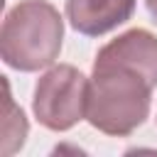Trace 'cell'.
<instances>
[{"instance_id": "1", "label": "cell", "mask_w": 157, "mask_h": 157, "mask_svg": "<svg viewBox=\"0 0 157 157\" xmlns=\"http://www.w3.org/2000/svg\"><path fill=\"white\" fill-rule=\"evenodd\" d=\"M157 86V37L147 29H128L108 42L88 81V123L115 137L137 130L150 115Z\"/></svg>"}, {"instance_id": "2", "label": "cell", "mask_w": 157, "mask_h": 157, "mask_svg": "<svg viewBox=\"0 0 157 157\" xmlns=\"http://www.w3.org/2000/svg\"><path fill=\"white\" fill-rule=\"evenodd\" d=\"M64 20L59 10L47 0L17 2L0 29V56L10 69L39 71L61 52Z\"/></svg>"}, {"instance_id": "3", "label": "cell", "mask_w": 157, "mask_h": 157, "mask_svg": "<svg viewBox=\"0 0 157 157\" xmlns=\"http://www.w3.org/2000/svg\"><path fill=\"white\" fill-rule=\"evenodd\" d=\"M86 108H88V78L76 66L59 64L39 76L34 86L32 110L44 128L64 132L86 118Z\"/></svg>"}, {"instance_id": "4", "label": "cell", "mask_w": 157, "mask_h": 157, "mask_svg": "<svg viewBox=\"0 0 157 157\" xmlns=\"http://www.w3.org/2000/svg\"><path fill=\"white\" fill-rule=\"evenodd\" d=\"M135 12V0H66L71 27L86 37H101L128 22Z\"/></svg>"}, {"instance_id": "5", "label": "cell", "mask_w": 157, "mask_h": 157, "mask_svg": "<svg viewBox=\"0 0 157 157\" xmlns=\"http://www.w3.org/2000/svg\"><path fill=\"white\" fill-rule=\"evenodd\" d=\"M5 86H7V81H5ZM5 105H7V118H5V125H2V135H5L2 152L12 155L17 147H22V142L27 137V120H25L22 108L15 105V101L10 96V86H7V101H5Z\"/></svg>"}, {"instance_id": "6", "label": "cell", "mask_w": 157, "mask_h": 157, "mask_svg": "<svg viewBox=\"0 0 157 157\" xmlns=\"http://www.w3.org/2000/svg\"><path fill=\"white\" fill-rule=\"evenodd\" d=\"M145 5H147V12H150L152 22H157V0H145Z\"/></svg>"}]
</instances>
